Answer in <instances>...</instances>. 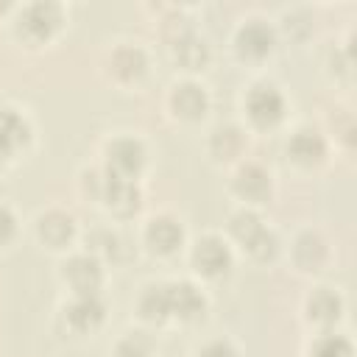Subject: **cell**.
Segmentation results:
<instances>
[{
    "mask_svg": "<svg viewBox=\"0 0 357 357\" xmlns=\"http://www.w3.org/2000/svg\"><path fill=\"white\" fill-rule=\"evenodd\" d=\"M231 231L234 237L259 259L271 257L273 254V245H276V237L262 226V220L254 215V212H237L231 218Z\"/></svg>",
    "mask_w": 357,
    "mask_h": 357,
    "instance_id": "cell-1",
    "label": "cell"
},
{
    "mask_svg": "<svg viewBox=\"0 0 357 357\" xmlns=\"http://www.w3.org/2000/svg\"><path fill=\"white\" fill-rule=\"evenodd\" d=\"M245 106H248V114L257 126H273L282 112H284V98L279 95L276 86L271 84H257L248 98H245Z\"/></svg>",
    "mask_w": 357,
    "mask_h": 357,
    "instance_id": "cell-2",
    "label": "cell"
},
{
    "mask_svg": "<svg viewBox=\"0 0 357 357\" xmlns=\"http://www.w3.org/2000/svg\"><path fill=\"white\" fill-rule=\"evenodd\" d=\"M145 162V148L139 139H131V137H120L109 145V170L112 176H120V178H131Z\"/></svg>",
    "mask_w": 357,
    "mask_h": 357,
    "instance_id": "cell-3",
    "label": "cell"
},
{
    "mask_svg": "<svg viewBox=\"0 0 357 357\" xmlns=\"http://www.w3.org/2000/svg\"><path fill=\"white\" fill-rule=\"evenodd\" d=\"M192 262H195V268H198L201 273H206V276H220V273L229 271L231 254H229V248L223 245V240H218V237H204V240L195 243Z\"/></svg>",
    "mask_w": 357,
    "mask_h": 357,
    "instance_id": "cell-4",
    "label": "cell"
},
{
    "mask_svg": "<svg viewBox=\"0 0 357 357\" xmlns=\"http://www.w3.org/2000/svg\"><path fill=\"white\" fill-rule=\"evenodd\" d=\"M61 22V8L56 3H33L22 11L20 17V28L33 36V39H45L53 33V28Z\"/></svg>",
    "mask_w": 357,
    "mask_h": 357,
    "instance_id": "cell-5",
    "label": "cell"
},
{
    "mask_svg": "<svg viewBox=\"0 0 357 357\" xmlns=\"http://www.w3.org/2000/svg\"><path fill=\"white\" fill-rule=\"evenodd\" d=\"M64 276L70 279V284L78 290V296H86V293H95L98 284H100V265L95 257H73L67 265H64Z\"/></svg>",
    "mask_w": 357,
    "mask_h": 357,
    "instance_id": "cell-6",
    "label": "cell"
},
{
    "mask_svg": "<svg viewBox=\"0 0 357 357\" xmlns=\"http://www.w3.org/2000/svg\"><path fill=\"white\" fill-rule=\"evenodd\" d=\"M167 304L170 312L178 318H195L204 310V296L190 284V282H178V284H167Z\"/></svg>",
    "mask_w": 357,
    "mask_h": 357,
    "instance_id": "cell-7",
    "label": "cell"
},
{
    "mask_svg": "<svg viewBox=\"0 0 357 357\" xmlns=\"http://www.w3.org/2000/svg\"><path fill=\"white\" fill-rule=\"evenodd\" d=\"M103 198L109 201L112 209L117 212H131L139 206V190L134 187L131 178H120V176H112L106 178V190H103Z\"/></svg>",
    "mask_w": 357,
    "mask_h": 357,
    "instance_id": "cell-8",
    "label": "cell"
},
{
    "mask_svg": "<svg viewBox=\"0 0 357 357\" xmlns=\"http://www.w3.org/2000/svg\"><path fill=\"white\" fill-rule=\"evenodd\" d=\"M145 237H148V243H151L156 251L170 254V251H176V245L181 243V226H178L173 218L162 215V218H153V220L148 223Z\"/></svg>",
    "mask_w": 357,
    "mask_h": 357,
    "instance_id": "cell-9",
    "label": "cell"
},
{
    "mask_svg": "<svg viewBox=\"0 0 357 357\" xmlns=\"http://www.w3.org/2000/svg\"><path fill=\"white\" fill-rule=\"evenodd\" d=\"M324 151H326V145H324L321 134H318V131H310V128L296 131L293 139L287 142V153H290L296 162H304V165L318 162V159L324 156Z\"/></svg>",
    "mask_w": 357,
    "mask_h": 357,
    "instance_id": "cell-10",
    "label": "cell"
},
{
    "mask_svg": "<svg viewBox=\"0 0 357 357\" xmlns=\"http://www.w3.org/2000/svg\"><path fill=\"white\" fill-rule=\"evenodd\" d=\"M237 45H240V50L248 53V56H262V53L271 50V45H273V33H271V28H268L265 22L251 20V22H245V25L240 28V33H237Z\"/></svg>",
    "mask_w": 357,
    "mask_h": 357,
    "instance_id": "cell-11",
    "label": "cell"
},
{
    "mask_svg": "<svg viewBox=\"0 0 357 357\" xmlns=\"http://www.w3.org/2000/svg\"><path fill=\"white\" fill-rule=\"evenodd\" d=\"M100 318H103V304L98 301L95 293L78 296V298L67 307V321H70L75 329H92Z\"/></svg>",
    "mask_w": 357,
    "mask_h": 357,
    "instance_id": "cell-12",
    "label": "cell"
},
{
    "mask_svg": "<svg viewBox=\"0 0 357 357\" xmlns=\"http://www.w3.org/2000/svg\"><path fill=\"white\" fill-rule=\"evenodd\" d=\"M28 139V123L14 109H0V159Z\"/></svg>",
    "mask_w": 357,
    "mask_h": 357,
    "instance_id": "cell-13",
    "label": "cell"
},
{
    "mask_svg": "<svg viewBox=\"0 0 357 357\" xmlns=\"http://www.w3.org/2000/svg\"><path fill=\"white\" fill-rule=\"evenodd\" d=\"M173 109L184 117H201L206 112V92L198 84H178L173 92Z\"/></svg>",
    "mask_w": 357,
    "mask_h": 357,
    "instance_id": "cell-14",
    "label": "cell"
},
{
    "mask_svg": "<svg viewBox=\"0 0 357 357\" xmlns=\"http://www.w3.org/2000/svg\"><path fill=\"white\" fill-rule=\"evenodd\" d=\"M70 234H73V218L70 215H64V212H47V215L39 218V237L47 245L59 248V245H64L70 240Z\"/></svg>",
    "mask_w": 357,
    "mask_h": 357,
    "instance_id": "cell-15",
    "label": "cell"
},
{
    "mask_svg": "<svg viewBox=\"0 0 357 357\" xmlns=\"http://www.w3.org/2000/svg\"><path fill=\"white\" fill-rule=\"evenodd\" d=\"M234 187H237V192H240L243 198L259 201V198H265V195H268L271 181H268V176H265V173H262L257 165H248V167H243V170L237 173Z\"/></svg>",
    "mask_w": 357,
    "mask_h": 357,
    "instance_id": "cell-16",
    "label": "cell"
},
{
    "mask_svg": "<svg viewBox=\"0 0 357 357\" xmlns=\"http://www.w3.org/2000/svg\"><path fill=\"white\" fill-rule=\"evenodd\" d=\"M307 310H310V318H315V321H321V324H332V321H337V315H340V298H337V293L321 287L318 293L310 296Z\"/></svg>",
    "mask_w": 357,
    "mask_h": 357,
    "instance_id": "cell-17",
    "label": "cell"
},
{
    "mask_svg": "<svg viewBox=\"0 0 357 357\" xmlns=\"http://www.w3.org/2000/svg\"><path fill=\"white\" fill-rule=\"evenodd\" d=\"M324 257H326V245H324V240H321L318 234L304 231V234L296 240V259H298V265H304V268H318V265L324 262Z\"/></svg>",
    "mask_w": 357,
    "mask_h": 357,
    "instance_id": "cell-18",
    "label": "cell"
},
{
    "mask_svg": "<svg viewBox=\"0 0 357 357\" xmlns=\"http://www.w3.org/2000/svg\"><path fill=\"white\" fill-rule=\"evenodd\" d=\"M139 310H142L145 318L162 321V318L170 312V304H167V284H151V287L142 293Z\"/></svg>",
    "mask_w": 357,
    "mask_h": 357,
    "instance_id": "cell-19",
    "label": "cell"
},
{
    "mask_svg": "<svg viewBox=\"0 0 357 357\" xmlns=\"http://www.w3.org/2000/svg\"><path fill=\"white\" fill-rule=\"evenodd\" d=\"M112 67H114L117 75H123V78H134V75L142 73V67H145V56H142L139 47H120V50L112 56Z\"/></svg>",
    "mask_w": 357,
    "mask_h": 357,
    "instance_id": "cell-20",
    "label": "cell"
},
{
    "mask_svg": "<svg viewBox=\"0 0 357 357\" xmlns=\"http://www.w3.org/2000/svg\"><path fill=\"white\" fill-rule=\"evenodd\" d=\"M176 56H178V61L187 64V67H201L204 59H206V45H204L201 39H195V36L187 33V36L176 39Z\"/></svg>",
    "mask_w": 357,
    "mask_h": 357,
    "instance_id": "cell-21",
    "label": "cell"
},
{
    "mask_svg": "<svg viewBox=\"0 0 357 357\" xmlns=\"http://www.w3.org/2000/svg\"><path fill=\"white\" fill-rule=\"evenodd\" d=\"M312 357H351V346L340 335H324L315 340Z\"/></svg>",
    "mask_w": 357,
    "mask_h": 357,
    "instance_id": "cell-22",
    "label": "cell"
},
{
    "mask_svg": "<svg viewBox=\"0 0 357 357\" xmlns=\"http://www.w3.org/2000/svg\"><path fill=\"white\" fill-rule=\"evenodd\" d=\"M240 145H243V139H240V131H237V128H218L215 137H212V148H215V153L223 156V159L234 156V153L240 151Z\"/></svg>",
    "mask_w": 357,
    "mask_h": 357,
    "instance_id": "cell-23",
    "label": "cell"
},
{
    "mask_svg": "<svg viewBox=\"0 0 357 357\" xmlns=\"http://www.w3.org/2000/svg\"><path fill=\"white\" fill-rule=\"evenodd\" d=\"M148 354H151V343L142 337V332H134V335H128L117 346V354L114 357H148Z\"/></svg>",
    "mask_w": 357,
    "mask_h": 357,
    "instance_id": "cell-24",
    "label": "cell"
},
{
    "mask_svg": "<svg viewBox=\"0 0 357 357\" xmlns=\"http://www.w3.org/2000/svg\"><path fill=\"white\" fill-rule=\"evenodd\" d=\"M201 357H234V349L229 343H223V340H215L201 351Z\"/></svg>",
    "mask_w": 357,
    "mask_h": 357,
    "instance_id": "cell-25",
    "label": "cell"
},
{
    "mask_svg": "<svg viewBox=\"0 0 357 357\" xmlns=\"http://www.w3.org/2000/svg\"><path fill=\"white\" fill-rule=\"evenodd\" d=\"M11 234H14V215L6 206H0V243L11 240Z\"/></svg>",
    "mask_w": 357,
    "mask_h": 357,
    "instance_id": "cell-26",
    "label": "cell"
}]
</instances>
